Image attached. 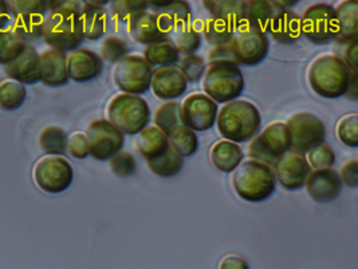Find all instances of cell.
<instances>
[{
  "label": "cell",
  "mask_w": 358,
  "mask_h": 269,
  "mask_svg": "<svg viewBox=\"0 0 358 269\" xmlns=\"http://www.w3.org/2000/svg\"><path fill=\"white\" fill-rule=\"evenodd\" d=\"M105 4H109V1H82L81 20L85 39L98 41L108 32L109 17Z\"/></svg>",
  "instance_id": "21"
},
{
  "label": "cell",
  "mask_w": 358,
  "mask_h": 269,
  "mask_svg": "<svg viewBox=\"0 0 358 269\" xmlns=\"http://www.w3.org/2000/svg\"><path fill=\"white\" fill-rule=\"evenodd\" d=\"M219 106L204 93H192L180 104L181 125L194 132H204L216 124Z\"/></svg>",
  "instance_id": "13"
},
{
  "label": "cell",
  "mask_w": 358,
  "mask_h": 269,
  "mask_svg": "<svg viewBox=\"0 0 358 269\" xmlns=\"http://www.w3.org/2000/svg\"><path fill=\"white\" fill-rule=\"evenodd\" d=\"M81 1H48L49 13L43 22L42 38L51 50L71 53L85 41L81 20Z\"/></svg>",
  "instance_id": "1"
},
{
  "label": "cell",
  "mask_w": 358,
  "mask_h": 269,
  "mask_svg": "<svg viewBox=\"0 0 358 269\" xmlns=\"http://www.w3.org/2000/svg\"><path fill=\"white\" fill-rule=\"evenodd\" d=\"M33 178L36 187L43 193L59 194L73 184L74 170L64 156L45 155L34 165Z\"/></svg>",
  "instance_id": "10"
},
{
  "label": "cell",
  "mask_w": 358,
  "mask_h": 269,
  "mask_svg": "<svg viewBox=\"0 0 358 269\" xmlns=\"http://www.w3.org/2000/svg\"><path fill=\"white\" fill-rule=\"evenodd\" d=\"M353 71L336 54L315 58L308 70L310 89L320 97L334 100L348 93Z\"/></svg>",
  "instance_id": "2"
},
{
  "label": "cell",
  "mask_w": 358,
  "mask_h": 269,
  "mask_svg": "<svg viewBox=\"0 0 358 269\" xmlns=\"http://www.w3.org/2000/svg\"><path fill=\"white\" fill-rule=\"evenodd\" d=\"M342 184L350 187V188H356L358 186V162L357 160H350L348 163L343 165L340 174Z\"/></svg>",
  "instance_id": "49"
},
{
  "label": "cell",
  "mask_w": 358,
  "mask_h": 269,
  "mask_svg": "<svg viewBox=\"0 0 358 269\" xmlns=\"http://www.w3.org/2000/svg\"><path fill=\"white\" fill-rule=\"evenodd\" d=\"M267 34L282 45H293L302 36L301 17L292 10H278L270 23Z\"/></svg>",
  "instance_id": "22"
},
{
  "label": "cell",
  "mask_w": 358,
  "mask_h": 269,
  "mask_svg": "<svg viewBox=\"0 0 358 269\" xmlns=\"http://www.w3.org/2000/svg\"><path fill=\"white\" fill-rule=\"evenodd\" d=\"M45 15L38 14H24L17 15L11 20L10 30L24 45H30L42 38Z\"/></svg>",
  "instance_id": "30"
},
{
  "label": "cell",
  "mask_w": 358,
  "mask_h": 269,
  "mask_svg": "<svg viewBox=\"0 0 358 269\" xmlns=\"http://www.w3.org/2000/svg\"><path fill=\"white\" fill-rule=\"evenodd\" d=\"M148 8L153 14L159 15L166 23V26L175 32L181 26L189 23L192 17V8L188 1H148Z\"/></svg>",
  "instance_id": "24"
},
{
  "label": "cell",
  "mask_w": 358,
  "mask_h": 269,
  "mask_svg": "<svg viewBox=\"0 0 358 269\" xmlns=\"http://www.w3.org/2000/svg\"><path fill=\"white\" fill-rule=\"evenodd\" d=\"M128 26L133 41L145 46L165 41L173 33L162 18L149 11L140 13L131 18Z\"/></svg>",
  "instance_id": "16"
},
{
  "label": "cell",
  "mask_w": 358,
  "mask_h": 269,
  "mask_svg": "<svg viewBox=\"0 0 358 269\" xmlns=\"http://www.w3.org/2000/svg\"><path fill=\"white\" fill-rule=\"evenodd\" d=\"M67 151L76 159H86L90 155L87 136L83 132H74L67 139Z\"/></svg>",
  "instance_id": "47"
},
{
  "label": "cell",
  "mask_w": 358,
  "mask_h": 269,
  "mask_svg": "<svg viewBox=\"0 0 358 269\" xmlns=\"http://www.w3.org/2000/svg\"><path fill=\"white\" fill-rule=\"evenodd\" d=\"M67 139L69 134L64 128L50 125L39 134V146L46 155L62 156L67 152Z\"/></svg>",
  "instance_id": "34"
},
{
  "label": "cell",
  "mask_w": 358,
  "mask_h": 269,
  "mask_svg": "<svg viewBox=\"0 0 358 269\" xmlns=\"http://www.w3.org/2000/svg\"><path fill=\"white\" fill-rule=\"evenodd\" d=\"M169 147L179 153L182 158H189L199 150V137L192 130L180 125L166 136Z\"/></svg>",
  "instance_id": "33"
},
{
  "label": "cell",
  "mask_w": 358,
  "mask_h": 269,
  "mask_svg": "<svg viewBox=\"0 0 358 269\" xmlns=\"http://www.w3.org/2000/svg\"><path fill=\"white\" fill-rule=\"evenodd\" d=\"M103 71V61L96 51L77 49L67 55L69 80L83 84L98 78Z\"/></svg>",
  "instance_id": "17"
},
{
  "label": "cell",
  "mask_w": 358,
  "mask_h": 269,
  "mask_svg": "<svg viewBox=\"0 0 358 269\" xmlns=\"http://www.w3.org/2000/svg\"><path fill=\"white\" fill-rule=\"evenodd\" d=\"M337 17V43H348L358 38V1L346 0L336 8Z\"/></svg>",
  "instance_id": "27"
},
{
  "label": "cell",
  "mask_w": 358,
  "mask_h": 269,
  "mask_svg": "<svg viewBox=\"0 0 358 269\" xmlns=\"http://www.w3.org/2000/svg\"><path fill=\"white\" fill-rule=\"evenodd\" d=\"M180 71L182 73L184 78L187 80V83L189 84H195L199 83L200 80H203L204 73H206V67L207 64L203 60V57L191 54V55H184L182 58H180L179 62Z\"/></svg>",
  "instance_id": "41"
},
{
  "label": "cell",
  "mask_w": 358,
  "mask_h": 269,
  "mask_svg": "<svg viewBox=\"0 0 358 269\" xmlns=\"http://www.w3.org/2000/svg\"><path fill=\"white\" fill-rule=\"evenodd\" d=\"M11 17L24 15V14H38L48 15V1L43 0H13L7 1Z\"/></svg>",
  "instance_id": "45"
},
{
  "label": "cell",
  "mask_w": 358,
  "mask_h": 269,
  "mask_svg": "<svg viewBox=\"0 0 358 269\" xmlns=\"http://www.w3.org/2000/svg\"><path fill=\"white\" fill-rule=\"evenodd\" d=\"M150 88L157 99L166 102L178 100L181 97L188 89V83L180 71L179 67H159L153 70Z\"/></svg>",
  "instance_id": "19"
},
{
  "label": "cell",
  "mask_w": 358,
  "mask_h": 269,
  "mask_svg": "<svg viewBox=\"0 0 358 269\" xmlns=\"http://www.w3.org/2000/svg\"><path fill=\"white\" fill-rule=\"evenodd\" d=\"M275 175L273 168L254 159L243 160L234 171L232 187L236 195L245 202H263L275 193Z\"/></svg>",
  "instance_id": "4"
},
{
  "label": "cell",
  "mask_w": 358,
  "mask_h": 269,
  "mask_svg": "<svg viewBox=\"0 0 358 269\" xmlns=\"http://www.w3.org/2000/svg\"><path fill=\"white\" fill-rule=\"evenodd\" d=\"M4 73L8 80L22 85H35L41 83L39 76V54L33 45H24L17 58L4 65Z\"/></svg>",
  "instance_id": "20"
},
{
  "label": "cell",
  "mask_w": 358,
  "mask_h": 269,
  "mask_svg": "<svg viewBox=\"0 0 358 269\" xmlns=\"http://www.w3.org/2000/svg\"><path fill=\"white\" fill-rule=\"evenodd\" d=\"M270 50V41L267 34L241 26L235 30L231 42L228 43L229 58L238 67H255L264 61Z\"/></svg>",
  "instance_id": "8"
},
{
  "label": "cell",
  "mask_w": 358,
  "mask_h": 269,
  "mask_svg": "<svg viewBox=\"0 0 358 269\" xmlns=\"http://www.w3.org/2000/svg\"><path fill=\"white\" fill-rule=\"evenodd\" d=\"M11 26V14L7 1L0 0V30H7Z\"/></svg>",
  "instance_id": "51"
},
{
  "label": "cell",
  "mask_w": 358,
  "mask_h": 269,
  "mask_svg": "<svg viewBox=\"0 0 358 269\" xmlns=\"http://www.w3.org/2000/svg\"><path fill=\"white\" fill-rule=\"evenodd\" d=\"M292 139L286 123L277 121L266 127L261 134H257L248 146L251 159L274 168L278 162L290 152Z\"/></svg>",
  "instance_id": "7"
},
{
  "label": "cell",
  "mask_w": 358,
  "mask_h": 269,
  "mask_svg": "<svg viewBox=\"0 0 358 269\" xmlns=\"http://www.w3.org/2000/svg\"><path fill=\"white\" fill-rule=\"evenodd\" d=\"M129 49V45L125 39L117 35H109L103 38L101 43V58L102 61H108L110 64H117L120 60L127 57Z\"/></svg>",
  "instance_id": "39"
},
{
  "label": "cell",
  "mask_w": 358,
  "mask_h": 269,
  "mask_svg": "<svg viewBox=\"0 0 358 269\" xmlns=\"http://www.w3.org/2000/svg\"><path fill=\"white\" fill-rule=\"evenodd\" d=\"M343 46V54L340 55V58L343 60V62L349 67V69L352 71H357L358 67V41L355 39L352 42H348V43H338Z\"/></svg>",
  "instance_id": "48"
},
{
  "label": "cell",
  "mask_w": 358,
  "mask_h": 269,
  "mask_svg": "<svg viewBox=\"0 0 358 269\" xmlns=\"http://www.w3.org/2000/svg\"><path fill=\"white\" fill-rule=\"evenodd\" d=\"M27 96L24 85L14 80H4L0 83V109L6 112H14L19 109Z\"/></svg>",
  "instance_id": "35"
},
{
  "label": "cell",
  "mask_w": 358,
  "mask_h": 269,
  "mask_svg": "<svg viewBox=\"0 0 358 269\" xmlns=\"http://www.w3.org/2000/svg\"><path fill=\"white\" fill-rule=\"evenodd\" d=\"M275 181L289 191H296L305 187L311 174V167L305 156L287 152L273 168Z\"/></svg>",
  "instance_id": "15"
},
{
  "label": "cell",
  "mask_w": 358,
  "mask_h": 269,
  "mask_svg": "<svg viewBox=\"0 0 358 269\" xmlns=\"http://www.w3.org/2000/svg\"><path fill=\"white\" fill-rule=\"evenodd\" d=\"M152 76L153 69L143 55H127L114 65V84L127 95H145L150 89Z\"/></svg>",
  "instance_id": "9"
},
{
  "label": "cell",
  "mask_w": 358,
  "mask_h": 269,
  "mask_svg": "<svg viewBox=\"0 0 358 269\" xmlns=\"http://www.w3.org/2000/svg\"><path fill=\"white\" fill-rule=\"evenodd\" d=\"M210 160L213 167L220 172H234L245 160V152L236 143L228 140L216 142L210 150Z\"/></svg>",
  "instance_id": "25"
},
{
  "label": "cell",
  "mask_w": 358,
  "mask_h": 269,
  "mask_svg": "<svg viewBox=\"0 0 358 269\" xmlns=\"http://www.w3.org/2000/svg\"><path fill=\"white\" fill-rule=\"evenodd\" d=\"M23 48L24 43L20 42L10 29L0 30V64H3V67L13 62Z\"/></svg>",
  "instance_id": "44"
},
{
  "label": "cell",
  "mask_w": 358,
  "mask_h": 269,
  "mask_svg": "<svg viewBox=\"0 0 358 269\" xmlns=\"http://www.w3.org/2000/svg\"><path fill=\"white\" fill-rule=\"evenodd\" d=\"M302 22V35L314 45H329L336 41L338 34L336 8L329 3H314L305 11Z\"/></svg>",
  "instance_id": "11"
},
{
  "label": "cell",
  "mask_w": 358,
  "mask_h": 269,
  "mask_svg": "<svg viewBox=\"0 0 358 269\" xmlns=\"http://www.w3.org/2000/svg\"><path fill=\"white\" fill-rule=\"evenodd\" d=\"M203 4L213 19L226 23L234 30L243 26L245 0H210L203 1Z\"/></svg>",
  "instance_id": "26"
},
{
  "label": "cell",
  "mask_w": 358,
  "mask_h": 269,
  "mask_svg": "<svg viewBox=\"0 0 358 269\" xmlns=\"http://www.w3.org/2000/svg\"><path fill=\"white\" fill-rule=\"evenodd\" d=\"M108 121L124 134H138L150 121V108L141 96L115 95L106 108Z\"/></svg>",
  "instance_id": "6"
},
{
  "label": "cell",
  "mask_w": 358,
  "mask_h": 269,
  "mask_svg": "<svg viewBox=\"0 0 358 269\" xmlns=\"http://www.w3.org/2000/svg\"><path fill=\"white\" fill-rule=\"evenodd\" d=\"M136 147L145 160H152L166 152L169 149V142L166 134L157 127L148 125L140 134H136Z\"/></svg>",
  "instance_id": "28"
},
{
  "label": "cell",
  "mask_w": 358,
  "mask_h": 269,
  "mask_svg": "<svg viewBox=\"0 0 358 269\" xmlns=\"http://www.w3.org/2000/svg\"><path fill=\"white\" fill-rule=\"evenodd\" d=\"M234 33L235 30L232 27L213 18H210L203 27L204 39L213 48L227 46L234 36Z\"/></svg>",
  "instance_id": "38"
},
{
  "label": "cell",
  "mask_w": 358,
  "mask_h": 269,
  "mask_svg": "<svg viewBox=\"0 0 358 269\" xmlns=\"http://www.w3.org/2000/svg\"><path fill=\"white\" fill-rule=\"evenodd\" d=\"M89 140L90 156L97 160H110L114 155L122 151L125 134L118 131L108 120L93 121L86 131Z\"/></svg>",
  "instance_id": "14"
},
{
  "label": "cell",
  "mask_w": 358,
  "mask_h": 269,
  "mask_svg": "<svg viewBox=\"0 0 358 269\" xmlns=\"http://www.w3.org/2000/svg\"><path fill=\"white\" fill-rule=\"evenodd\" d=\"M217 269H250V265L242 256L231 253L220 260Z\"/></svg>",
  "instance_id": "50"
},
{
  "label": "cell",
  "mask_w": 358,
  "mask_h": 269,
  "mask_svg": "<svg viewBox=\"0 0 358 269\" xmlns=\"http://www.w3.org/2000/svg\"><path fill=\"white\" fill-rule=\"evenodd\" d=\"M216 125L224 140L236 144L245 143L259 134L261 112L251 101H231L219 111Z\"/></svg>",
  "instance_id": "3"
},
{
  "label": "cell",
  "mask_w": 358,
  "mask_h": 269,
  "mask_svg": "<svg viewBox=\"0 0 358 269\" xmlns=\"http://www.w3.org/2000/svg\"><path fill=\"white\" fill-rule=\"evenodd\" d=\"M292 147L290 152L305 156L310 149L326 142L324 121L310 112H299L287 120Z\"/></svg>",
  "instance_id": "12"
},
{
  "label": "cell",
  "mask_w": 358,
  "mask_h": 269,
  "mask_svg": "<svg viewBox=\"0 0 358 269\" xmlns=\"http://www.w3.org/2000/svg\"><path fill=\"white\" fill-rule=\"evenodd\" d=\"M144 58L150 67H176L180 62V53L172 43V41L165 39L148 45L144 51Z\"/></svg>",
  "instance_id": "31"
},
{
  "label": "cell",
  "mask_w": 358,
  "mask_h": 269,
  "mask_svg": "<svg viewBox=\"0 0 358 269\" xmlns=\"http://www.w3.org/2000/svg\"><path fill=\"white\" fill-rule=\"evenodd\" d=\"M39 76L41 83L50 88L67 84V55L54 50H46L39 54Z\"/></svg>",
  "instance_id": "23"
},
{
  "label": "cell",
  "mask_w": 358,
  "mask_h": 269,
  "mask_svg": "<svg viewBox=\"0 0 358 269\" xmlns=\"http://www.w3.org/2000/svg\"><path fill=\"white\" fill-rule=\"evenodd\" d=\"M306 160L313 171L331 168L336 163V153L329 143H321L306 152Z\"/></svg>",
  "instance_id": "40"
},
{
  "label": "cell",
  "mask_w": 358,
  "mask_h": 269,
  "mask_svg": "<svg viewBox=\"0 0 358 269\" xmlns=\"http://www.w3.org/2000/svg\"><path fill=\"white\" fill-rule=\"evenodd\" d=\"M109 167L115 177L129 178L137 170V162L131 152L121 151L109 160Z\"/></svg>",
  "instance_id": "46"
},
{
  "label": "cell",
  "mask_w": 358,
  "mask_h": 269,
  "mask_svg": "<svg viewBox=\"0 0 358 269\" xmlns=\"http://www.w3.org/2000/svg\"><path fill=\"white\" fill-rule=\"evenodd\" d=\"M275 14V7L266 0L245 1V22L243 26L267 34L270 23Z\"/></svg>",
  "instance_id": "29"
},
{
  "label": "cell",
  "mask_w": 358,
  "mask_h": 269,
  "mask_svg": "<svg viewBox=\"0 0 358 269\" xmlns=\"http://www.w3.org/2000/svg\"><path fill=\"white\" fill-rule=\"evenodd\" d=\"M305 188L310 198L317 203L336 201L342 191L340 174L333 168L311 171Z\"/></svg>",
  "instance_id": "18"
},
{
  "label": "cell",
  "mask_w": 358,
  "mask_h": 269,
  "mask_svg": "<svg viewBox=\"0 0 358 269\" xmlns=\"http://www.w3.org/2000/svg\"><path fill=\"white\" fill-rule=\"evenodd\" d=\"M337 137L343 146L350 149L358 147V115L350 113L341 118L336 128Z\"/></svg>",
  "instance_id": "42"
},
{
  "label": "cell",
  "mask_w": 358,
  "mask_h": 269,
  "mask_svg": "<svg viewBox=\"0 0 358 269\" xmlns=\"http://www.w3.org/2000/svg\"><path fill=\"white\" fill-rule=\"evenodd\" d=\"M172 36H173L172 43L175 45V48L178 49L180 54L191 55L199 50L201 46V34L199 33L189 23L176 29L172 33Z\"/></svg>",
  "instance_id": "37"
},
{
  "label": "cell",
  "mask_w": 358,
  "mask_h": 269,
  "mask_svg": "<svg viewBox=\"0 0 358 269\" xmlns=\"http://www.w3.org/2000/svg\"><path fill=\"white\" fill-rule=\"evenodd\" d=\"M147 165L155 175L160 178H172L181 171V168L184 166V158L169 147L162 156L152 160H147Z\"/></svg>",
  "instance_id": "32"
},
{
  "label": "cell",
  "mask_w": 358,
  "mask_h": 269,
  "mask_svg": "<svg viewBox=\"0 0 358 269\" xmlns=\"http://www.w3.org/2000/svg\"><path fill=\"white\" fill-rule=\"evenodd\" d=\"M357 71H353V76H352V81H350V86L348 89V93L345 95L348 99L350 100H357L358 88H357Z\"/></svg>",
  "instance_id": "52"
},
{
  "label": "cell",
  "mask_w": 358,
  "mask_h": 269,
  "mask_svg": "<svg viewBox=\"0 0 358 269\" xmlns=\"http://www.w3.org/2000/svg\"><path fill=\"white\" fill-rule=\"evenodd\" d=\"M181 125L180 104L176 101H166L159 106L155 113V127L168 134Z\"/></svg>",
  "instance_id": "36"
},
{
  "label": "cell",
  "mask_w": 358,
  "mask_h": 269,
  "mask_svg": "<svg viewBox=\"0 0 358 269\" xmlns=\"http://www.w3.org/2000/svg\"><path fill=\"white\" fill-rule=\"evenodd\" d=\"M203 90L216 104L239 100L245 90V77L235 62L213 61L206 67Z\"/></svg>",
  "instance_id": "5"
},
{
  "label": "cell",
  "mask_w": 358,
  "mask_h": 269,
  "mask_svg": "<svg viewBox=\"0 0 358 269\" xmlns=\"http://www.w3.org/2000/svg\"><path fill=\"white\" fill-rule=\"evenodd\" d=\"M109 4L113 17L127 23L131 18L148 10V1L145 0H115Z\"/></svg>",
  "instance_id": "43"
}]
</instances>
